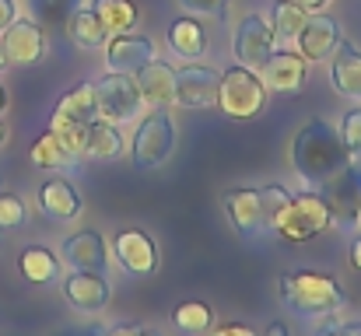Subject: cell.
Returning a JSON list of instances; mask_svg holds the SVG:
<instances>
[{
	"label": "cell",
	"mask_w": 361,
	"mask_h": 336,
	"mask_svg": "<svg viewBox=\"0 0 361 336\" xmlns=\"http://www.w3.org/2000/svg\"><path fill=\"white\" fill-rule=\"evenodd\" d=\"M355 158L341 140V130L326 119L305 123L291 140V168L309 189H323L341 168H348Z\"/></svg>",
	"instance_id": "1"
},
{
	"label": "cell",
	"mask_w": 361,
	"mask_h": 336,
	"mask_svg": "<svg viewBox=\"0 0 361 336\" xmlns=\"http://www.w3.org/2000/svg\"><path fill=\"white\" fill-rule=\"evenodd\" d=\"M284 305L302 319H330L344 309V287L319 270H295L281 277Z\"/></svg>",
	"instance_id": "2"
},
{
	"label": "cell",
	"mask_w": 361,
	"mask_h": 336,
	"mask_svg": "<svg viewBox=\"0 0 361 336\" xmlns=\"http://www.w3.org/2000/svg\"><path fill=\"white\" fill-rule=\"evenodd\" d=\"M330 207L323 200L319 189H302L295 197H288V204L277 211V218L270 224V231H277L284 242H312L319 238L323 231H330Z\"/></svg>",
	"instance_id": "3"
},
{
	"label": "cell",
	"mask_w": 361,
	"mask_h": 336,
	"mask_svg": "<svg viewBox=\"0 0 361 336\" xmlns=\"http://www.w3.org/2000/svg\"><path fill=\"white\" fill-rule=\"evenodd\" d=\"M267 106V88L259 81L256 70L249 67H228L221 74V85H218V109L232 119H256Z\"/></svg>",
	"instance_id": "4"
},
{
	"label": "cell",
	"mask_w": 361,
	"mask_h": 336,
	"mask_svg": "<svg viewBox=\"0 0 361 336\" xmlns=\"http://www.w3.org/2000/svg\"><path fill=\"white\" fill-rule=\"evenodd\" d=\"M176 151V123L165 109H147L133 133V165L137 168H158Z\"/></svg>",
	"instance_id": "5"
},
{
	"label": "cell",
	"mask_w": 361,
	"mask_h": 336,
	"mask_svg": "<svg viewBox=\"0 0 361 336\" xmlns=\"http://www.w3.org/2000/svg\"><path fill=\"white\" fill-rule=\"evenodd\" d=\"M319 193H323V200H326V207H330L334 228L358 235L361 231V168H358V158H355L348 168H341Z\"/></svg>",
	"instance_id": "6"
},
{
	"label": "cell",
	"mask_w": 361,
	"mask_h": 336,
	"mask_svg": "<svg viewBox=\"0 0 361 336\" xmlns=\"http://www.w3.org/2000/svg\"><path fill=\"white\" fill-rule=\"evenodd\" d=\"M95 99H99V119H109V123H126L137 112H144L133 74H120V70L102 74L95 81Z\"/></svg>",
	"instance_id": "7"
},
{
	"label": "cell",
	"mask_w": 361,
	"mask_h": 336,
	"mask_svg": "<svg viewBox=\"0 0 361 336\" xmlns=\"http://www.w3.org/2000/svg\"><path fill=\"white\" fill-rule=\"evenodd\" d=\"M218 85L221 74L186 60V67L176 70V106L179 109H214L218 106Z\"/></svg>",
	"instance_id": "8"
},
{
	"label": "cell",
	"mask_w": 361,
	"mask_h": 336,
	"mask_svg": "<svg viewBox=\"0 0 361 336\" xmlns=\"http://www.w3.org/2000/svg\"><path fill=\"white\" fill-rule=\"evenodd\" d=\"M274 28L267 25V18L263 14H245L239 25H235V35H232V53H235V60H239L242 67H249V70H259L267 60H270V53H274Z\"/></svg>",
	"instance_id": "9"
},
{
	"label": "cell",
	"mask_w": 361,
	"mask_h": 336,
	"mask_svg": "<svg viewBox=\"0 0 361 336\" xmlns=\"http://www.w3.org/2000/svg\"><path fill=\"white\" fill-rule=\"evenodd\" d=\"M305 74H309V60L302 53H291V49H274L270 60L259 67V81L267 92L274 95H291L305 85Z\"/></svg>",
	"instance_id": "10"
},
{
	"label": "cell",
	"mask_w": 361,
	"mask_h": 336,
	"mask_svg": "<svg viewBox=\"0 0 361 336\" xmlns=\"http://www.w3.org/2000/svg\"><path fill=\"white\" fill-rule=\"evenodd\" d=\"M63 298L78 312H102L113 298L109 273H92V270H71L63 277Z\"/></svg>",
	"instance_id": "11"
},
{
	"label": "cell",
	"mask_w": 361,
	"mask_h": 336,
	"mask_svg": "<svg viewBox=\"0 0 361 336\" xmlns=\"http://www.w3.org/2000/svg\"><path fill=\"white\" fill-rule=\"evenodd\" d=\"M60 259L71 270H92V273H109V252L99 231H74L60 245Z\"/></svg>",
	"instance_id": "12"
},
{
	"label": "cell",
	"mask_w": 361,
	"mask_h": 336,
	"mask_svg": "<svg viewBox=\"0 0 361 336\" xmlns=\"http://www.w3.org/2000/svg\"><path fill=\"white\" fill-rule=\"evenodd\" d=\"M341 25L326 14H309V21L302 25V32L295 35L298 42V53L309 60V63H323L334 56V49L341 46Z\"/></svg>",
	"instance_id": "13"
},
{
	"label": "cell",
	"mask_w": 361,
	"mask_h": 336,
	"mask_svg": "<svg viewBox=\"0 0 361 336\" xmlns=\"http://www.w3.org/2000/svg\"><path fill=\"white\" fill-rule=\"evenodd\" d=\"M0 42H4L11 63H39L42 53H46V32H42V25L32 21V18H14V21L4 28Z\"/></svg>",
	"instance_id": "14"
},
{
	"label": "cell",
	"mask_w": 361,
	"mask_h": 336,
	"mask_svg": "<svg viewBox=\"0 0 361 336\" xmlns=\"http://www.w3.org/2000/svg\"><path fill=\"white\" fill-rule=\"evenodd\" d=\"M133 81H137V92H140L144 109H165V106L176 102V67L172 63H165V60L154 56L151 63H144L133 74Z\"/></svg>",
	"instance_id": "15"
},
{
	"label": "cell",
	"mask_w": 361,
	"mask_h": 336,
	"mask_svg": "<svg viewBox=\"0 0 361 336\" xmlns=\"http://www.w3.org/2000/svg\"><path fill=\"white\" fill-rule=\"evenodd\" d=\"M113 256L120 259L123 270L133 273V277H147V273L158 270V249H154V242L144 231H133V228L113 235Z\"/></svg>",
	"instance_id": "16"
},
{
	"label": "cell",
	"mask_w": 361,
	"mask_h": 336,
	"mask_svg": "<svg viewBox=\"0 0 361 336\" xmlns=\"http://www.w3.org/2000/svg\"><path fill=\"white\" fill-rule=\"evenodd\" d=\"M225 214L232 228L245 235V238H256L267 228V211H263V193L259 189H228L225 193Z\"/></svg>",
	"instance_id": "17"
},
{
	"label": "cell",
	"mask_w": 361,
	"mask_h": 336,
	"mask_svg": "<svg viewBox=\"0 0 361 336\" xmlns=\"http://www.w3.org/2000/svg\"><path fill=\"white\" fill-rule=\"evenodd\" d=\"M154 60V42L147 35H133V32H116L106 42V63L109 70L120 74H137L144 63Z\"/></svg>",
	"instance_id": "18"
},
{
	"label": "cell",
	"mask_w": 361,
	"mask_h": 336,
	"mask_svg": "<svg viewBox=\"0 0 361 336\" xmlns=\"http://www.w3.org/2000/svg\"><path fill=\"white\" fill-rule=\"evenodd\" d=\"M39 211L49 221H74V218H81L85 200L67 179H46L39 186Z\"/></svg>",
	"instance_id": "19"
},
{
	"label": "cell",
	"mask_w": 361,
	"mask_h": 336,
	"mask_svg": "<svg viewBox=\"0 0 361 336\" xmlns=\"http://www.w3.org/2000/svg\"><path fill=\"white\" fill-rule=\"evenodd\" d=\"M330 77H334V88L351 99V102H361V49L355 42H344L334 49L330 56Z\"/></svg>",
	"instance_id": "20"
},
{
	"label": "cell",
	"mask_w": 361,
	"mask_h": 336,
	"mask_svg": "<svg viewBox=\"0 0 361 336\" xmlns=\"http://www.w3.org/2000/svg\"><path fill=\"white\" fill-rule=\"evenodd\" d=\"M63 28H67V39H71L78 49H102L106 39H109V32H106V25L99 21V14H95L92 7H81V4L67 14Z\"/></svg>",
	"instance_id": "21"
},
{
	"label": "cell",
	"mask_w": 361,
	"mask_h": 336,
	"mask_svg": "<svg viewBox=\"0 0 361 336\" xmlns=\"http://www.w3.org/2000/svg\"><path fill=\"white\" fill-rule=\"evenodd\" d=\"M18 270L28 284H53L60 277V256L49 252L46 245H25L18 256Z\"/></svg>",
	"instance_id": "22"
},
{
	"label": "cell",
	"mask_w": 361,
	"mask_h": 336,
	"mask_svg": "<svg viewBox=\"0 0 361 336\" xmlns=\"http://www.w3.org/2000/svg\"><path fill=\"white\" fill-rule=\"evenodd\" d=\"M169 46H172V53L176 56H186V60H197V56H204L207 53V32H204V25L197 21V18H176L172 25H169Z\"/></svg>",
	"instance_id": "23"
},
{
	"label": "cell",
	"mask_w": 361,
	"mask_h": 336,
	"mask_svg": "<svg viewBox=\"0 0 361 336\" xmlns=\"http://www.w3.org/2000/svg\"><path fill=\"white\" fill-rule=\"evenodd\" d=\"M123 151H126V140H123L120 126L109 123V119H92L88 123V158L95 161H116Z\"/></svg>",
	"instance_id": "24"
},
{
	"label": "cell",
	"mask_w": 361,
	"mask_h": 336,
	"mask_svg": "<svg viewBox=\"0 0 361 336\" xmlns=\"http://www.w3.org/2000/svg\"><path fill=\"white\" fill-rule=\"evenodd\" d=\"M53 116H63V119H81V123H92L99 119V99H95V85H78L71 88L60 102Z\"/></svg>",
	"instance_id": "25"
},
{
	"label": "cell",
	"mask_w": 361,
	"mask_h": 336,
	"mask_svg": "<svg viewBox=\"0 0 361 336\" xmlns=\"http://www.w3.org/2000/svg\"><path fill=\"white\" fill-rule=\"evenodd\" d=\"M28 158H32L39 168H56V172H67V168L78 161V158H74V154H71V151H67V147L56 140V133H53V130H46V133H42V137L32 144Z\"/></svg>",
	"instance_id": "26"
},
{
	"label": "cell",
	"mask_w": 361,
	"mask_h": 336,
	"mask_svg": "<svg viewBox=\"0 0 361 336\" xmlns=\"http://www.w3.org/2000/svg\"><path fill=\"white\" fill-rule=\"evenodd\" d=\"M92 11L99 14V21L106 25L109 35L116 32H130L133 21H137V4L133 0H95Z\"/></svg>",
	"instance_id": "27"
},
{
	"label": "cell",
	"mask_w": 361,
	"mask_h": 336,
	"mask_svg": "<svg viewBox=\"0 0 361 336\" xmlns=\"http://www.w3.org/2000/svg\"><path fill=\"white\" fill-rule=\"evenodd\" d=\"M172 326L183 333H207L214 326V312L204 301H183L172 309Z\"/></svg>",
	"instance_id": "28"
},
{
	"label": "cell",
	"mask_w": 361,
	"mask_h": 336,
	"mask_svg": "<svg viewBox=\"0 0 361 336\" xmlns=\"http://www.w3.org/2000/svg\"><path fill=\"white\" fill-rule=\"evenodd\" d=\"M49 130L56 133V140L74 154V158H85L88 151V123L81 119H63V116H53L49 119Z\"/></svg>",
	"instance_id": "29"
},
{
	"label": "cell",
	"mask_w": 361,
	"mask_h": 336,
	"mask_svg": "<svg viewBox=\"0 0 361 336\" xmlns=\"http://www.w3.org/2000/svg\"><path fill=\"white\" fill-rule=\"evenodd\" d=\"M305 21H309V11L302 4H295V0H281L274 7V35L277 39H295Z\"/></svg>",
	"instance_id": "30"
},
{
	"label": "cell",
	"mask_w": 361,
	"mask_h": 336,
	"mask_svg": "<svg viewBox=\"0 0 361 336\" xmlns=\"http://www.w3.org/2000/svg\"><path fill=\"white\" fill-rule=\"evenodd\" d=\"M78 4L74 0H32V14L42 28H56L67 21V14L74 11Z\"/></svg>",
	"instance_id": "31"
},
{
	"label": "cell",
	"mask_w": 361,
	"mask_h": 336,
	"mask_svg": "<svg viewBox=\"0 0 361 336\" xmlns=\"http://www.w3.org/2000/svg\"><path fill=\"white\" fill-rule=\"evenodd\" d=\"M25 218H28L25 200H21V197H14V193H0V228H4V231L21 228Z\"/></svg>",
	"instance_id": "32"
},
{
	"label": "cell",
	"mask_w": 361,
	"mask_h": 336,
	"mask_svg": "<svg viewBox=\"0 0 361 336\" xmlns=\"http://www.w3.org/2000/svg\"><path fill=\"white\" fill-rule=\"evenodd\" d=\"M341 140L351 151V158H361V106L344 112V119H341Z\"/></svg>",
	"instance_id": "33"
},
{
	"label": "cell",
	"mask_w": 361,
	"mask_h": 336,
	"mask_svg": "<svg viewBox=\"0 0 361 336\" xmlns=\"http://www.w3.org/2000/svg\"><path fill=\"white\" fill-rule=\"evenodd\" d=\"M179 4L197 18H225L228 14V0H179Z\"/></svg>",
	"instance_id": "34"
},
{
	"label": "cell",
	"mask_w": 361,
	"mask_h": 336,
	"mask_svg": "<svg viewBox=\"0 0 361 336\" xmlns=\"http://www.w3.org/2000/svg\"><path fill=\"white\" fill-rule=\"evenodd\" d=\"M259 193H263V211H267V228H270L274 218H277V211L288 204V197H291V193H288L284 186H263Z\"/></svg>",
	"instance_id": "35"
},
{
	"label": "cell",
	"mask_w": 361,
	"mask_h": 336,
	"mask_svg": "<svg viewBox=\"0 0 361 336\" xmlns=\"http://www.w3.org/2000/svg\"><path fill=\"white\" fill-rule=\"evenodd\" d=\"M211 336H256V333L249 326H242V323H225V326H214Z\"/></svg>",
	"instance_id": "36"
},
{
	"label": "cell",
	"mask_w": 361,
	"mask_h": 336,
	"mask_svg": "<svg viewBox=\"0 0 361 336\" xmlns=\"http://www.w3.org/2000/svg\"><path fill=\"white\" fill-rule=\"evenodd\" d=\"M154 330H144V326H130V323H120L113 330H106V336H151Z\"/></svg>",
	"instance_id": "37"
},
{
	"label": "cell",
	"mask_w": 361,
	"mask_h": 336,
	"mask_svg": "<svg viewBox=\"0 0 361 336\" xmlns=\"http://www.w3.org/2000/svg\"><path fill=\"white\" fill-rule=\"evenodd\" d=\"M14 18H18V7H14V0H0V35H4V28H7Z\"/></svg>",
	"instance_id": "38"
},
{
	"label": "cell",
	"mask_w": 361,
	"mask_h": 336,
	"mask_svg": "<svg viewBox=\"0 0 361 336\" xmlns=\"http://www.w3.org/2000/svg\"><path fill=\"white\" fill-rule=\"evenodd\" d=\"M56 336H106L102 326H71V330H60Z\"/></svg>",
	"instance_id": "39"
},
{
	"label": "cell",
	"mask_w": 361,
	"mask_h": 336,
	"mask_svg": "<svg viewBox=\"0 0 361 336\" xmlns=\"http://www.w3.org/2000/svg\"><path fill=\"white\" fill-rule=\"evenodd\" d=\"M351 266L361 270V231L355 235V242H351Z\"/></svg>",
	"instance_id": "40"
},
{
	"label": "cell",
	"mask_w": 361,
	"mask_h": 336,
	"mask_svg": "<svg viewBox=\"0 0 361 336\" xmlns=\"http://www.w3.org/2000/svg\"><path fill=\"white\" fill-rule=\"evenodd\" d=\"M295 4H302L309 14H316V11H323L326 4H334V0H295Z\"/></svg>",
	"instance_id": "41"
},
{
	"label": "cell",
	"mask_w": 361,
	"mask_h": 336,
	"mask_svg": "<svg viewBox=\"0 0 361 336\" xmlns=\"http://www.w3.org/2000/svg\"><path fill=\"white\" fill-rule=\"evenodd\" d=\"M337 336H361V319L358 323H344V326L337 330Z\"/></svg>",
	"instance_id": "42"
},
{
	"label": "cell",
	"mask_w": 361,
	"mask_h": 336,
	"mask_svg": "<svg viewBox=\"0 0 361 336\" xmlns=\"http://www.w3.org/2000/svg\"><path fill=\"white\" fill-rule=\"evenodd\" d=\"M263 336H288V326H284V323H270Z\"/></svg>",
	"instance_id": "43"
},
{
	"label": "cell",
	"mask_w": 361,
	"mask_h": 336,
	"mask_svg": "<svg viewBox=\"0 0 361 336\" xmlns=\"http://www.w3.org/2000/svg\"><path fill=\"white\" fill-rule=\"evenodd\" d=\"M7 63H11V60H7V49H4V42H0V74L7 70Z\"/></svg>",
	"instance_id": "44"
},
{
	"label": "cell",
	"mask_w": 361,
	"mask_h": 336,
	"mask_svg": "<svg viewBox=\"0 0 361 336\" xmlns=\"http://www.w3.org/2000/svg\"><path fill=\"white\" fill-rule=\"evenodd\" d=\"M4 144H7V123L0 119V147H4Z\"/></svg>",
	"instance_id": "45"
},
{
	"label": "cell",
	"mask_w": 361,
	"mask_h": 336,
	"mask_svg": "<svg viewBox=\"0 0 361 336\" xmlns=\"http://www.w3.org/2000/svg\"><path fill=\"white\" fill-rule=\"evenodd\" d=\"M4 109H7V92H4V85H0V116H4Z\"/></svg>",
	"instance_id": "46"
},
{
	"label": "cell",
	"mask_w": 361,
	"mask_h": 336,
	"mask_svg": "<svg viewBox=\"0 0 361 336\" xmlns=\"http://www.w3.org/2000/svg\"><path fill=\"white\" fill-rule=\"evenodd\" d=\"M319 336H337V330H326V333H319Z\"/></svg>",
	"instance_id": "47"
},
{
	"label": "cell",
	"mask_w": 361,
	"mask_h": 336,
	"mask_svg": "<svg viewBox=\"0 0 361 336\" xmlns=\"http://www.w3.org/2000/svg\"><path fill=\"white\" fill-rule=\"evenodd\" d=\"M0 238H4V228H0Z\"/></svg>",
	"instance_id": "48"
},
{
	"label": "cell",
	"mask_w": 361,
	"mask_h": 336,
	"mask_svg": "<svg viewBox=\"0 0 361 336\" xmlns=\"http://www.w3.org/2000/svg\"><path fill=\"white\" fill-rule=\"evenodd\" d=\"M151 336H158V333H151Z\"/></svg>",
	"instance_id": "49"
}]
</instances>
